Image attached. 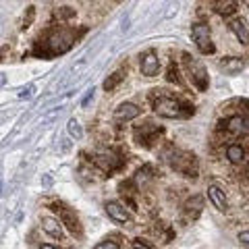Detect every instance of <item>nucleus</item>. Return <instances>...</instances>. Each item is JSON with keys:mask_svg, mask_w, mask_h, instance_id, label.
<instances>
[{"mask_svg": "<svg viewBox=\"0 0 249 249\" xmlns=\"http://www.w3.org/2000/svg\"><path fill=\"white\" fill-rule=\"evenodd\" d=\"M67 131H69V135H71L73 139H83V127L75 119H71L67 123Z\"/></svg>", "mask_w": 249, "mask_h": 249, "instance_id": "2eb2a0df", "label": "nucleus"}, {"mask_svg": "<svg viewBox=\"0 0 249 249\" xmlns=\"http://www.w3.org/2000/svg\"><path fill=\"white\" fill-rule=\"evenodd\" d=\"M121 79H123V69H121V71H116V73H112L110 77H108L106 83H104V89H106V91H110V89L114 88V85H119V83H121Z\"/></svg>", "mask_w": 249, "mask_h": 249, "instance_id": "f3484780", "label": "nucleus"}, {"mask_svg": "<svg viewBox=\"0 0 249 249\" xmlns=\"http://www.w3.org/2000/svg\"><path fill=\"white\" fill-rule=\"evenodd\" d=\"M42 183H44V187H52V177H48V175H44V178H42Z\"/></svg>", "mask_w": 249, "mask_h": 249, "instance_id": "5701e85b", "label": "nucleus"}, {"mask_svg": "<svg viewBox=\"0 0 249 249\" xmlns=\"http://www.w3.org/2000/svg\"><path fill=\"white\" fill-rule=\"evenodd\" d=\"M93 93H96V88H89V89H88V93H85V98L81 100V106H83V108H85V106H89L91 98H93Z\"/></svg>", "mask_w": 249, "mask_h": 249, "instance_id": "aec40b11", "label": "nucleus"}, {"mask_svg": "<svg viewBox=\"0 0 249 249\" xmlns=\"http://www.w3.org/2000/svg\"><path fill=\"white\" fill-rule=\"evenodd\" d=\"M220 67H222V71H227V73H239V71H243L245 60L241 58V56H235V58L227 56V58H222Z\"/></svg>", "mask_w": 249, "mask_h": 249, "instance_id": "9b49d317", "label": "nucleus"}, {"mask_svg": "<svg viewBox=\"0 0 249 249\" xmlns=\"http://www.w3.org/2000/svg\"><path fill=\"white\" fill-rule=\"evenodd\" d=\"M106 214L110 216L112 220H116V222H129L131 220L129 212L119 204V201H108V204H106Z\"/></svg>", "mask_w": 249, "mask_h": 249, "instance_id": "6e6552de", "label": "nucleus"}, {"mask_svg": "<svg viewBox=\"0 0 249 249\" xmlns=\"http://www.w3.org/2000/svg\"><path fill=\"white\" fill-rule=\"evenodd\" d=\"M227 158H229L231 162H235V164H237V162H241V160L245 158V150H243L241 145L232 143V145H229V147H227Z\"/></svg>", "mask_w": 249, "mask_h": 249, "instance_id": "4468645a", "label": "nucleus"}, {"mask_svg": "<svg viewBox=\"0 0 249 249\" xmlns=\"http://www.w3.org/2000/svg\"><path fill=\"white\" fill-rule=\"evenodd\" d=\"M191 37H193V42H196V46L199 48V52H204V54L214 52V42H212V36H210V27L206 25V23L193 25Z\"/></svg>", "mask_w": 249, "mask_h": 249, "instance_id": "7ed1b4c3", "label": "nucleus"}, {"mask_svg": "<svg viewBox=\"0 0 249 249\" xmlns=\"http://www.w3.org/2000/svg\"><path fill=\"white\" fill-rule=\"evenodd\" d=\"M62 220H65L67 224V229L73 232V235L77 237H81V229H79V220H77V214L73 212L71 208H67V210H62Z\"/></svg>", "mask_w": 249, "mask_h": 249, "instance_id": "9d476101", "label": "nucleus"}, {"mask_svg": "<svg viewBox=\"0 0 249 249\" xmlns=\"http://www.w3.org/2000/svg\"><path fill=\"white\" fill-rule=\"evenodd\" d=\"M44 231L48 232L50 237H54V239H60V237H62L60 224H58L56 220H52V218H46V220H44Z\"/></svg>", "mask_w": 249, "mask_h": 249, "instance_id": "ddd939ff", "label": "nucleus"}, {"mask_svg": "<svg viewBox=\"0 0 249 249\" xmlns=\"http://www.w3.org/2000/svg\"><path fill=\"white\" fill-rule=\"evenodd\" d=\"M154 110L160 116H164V119H181L183 116V106L175 98H156Z\"/></svg>", "mask_w": 249, "mask_h": 249, "instance_id": "f03ea898", "label": "nucleus"}, {"mask_svg": "<svg viewBox=\"0 0 249 249\" xmlns=\"http://www.w3.org/2000/svg\"><path fill=\"white\" fill-rule=\"evenodd\" d=\"M36 91H37V88H36L34 83H31V85H25V88H23V89L17 93V98H19V100H29V98H34V96H36Z\"/></svg>", "mask_w": 249, "mask_h": 249, "instance_id": "a211bd4d", "label": "nucleus"}, {"mask_svg": "<svg viewBox=\"0 0 249 249\" xmlns=\"http://www.w3.org/2000/svg\"><path fill=\"white\" fill-rule=\"evenodd\" d=\"M201 206H204L201 196H193L185 201V212H189V218H197L201 214Z\"/></svg>", "mask_w": 249, "mask_h": 249, "instance_id": "f8f14e48", "label": "nucleus"}, {"mask_svg": "<svg viewBox=\"0 0 249 249\" xmlns=\"http://www.w3.org/2000/svg\"><path fill=\"white\" fill-rule=\"evenodd\" d=\"M139 67H142V73L147 75V77L158 75V71H160V62H158V56H156V52H154V50L143 52V54H142V62H139Z\"/></svg>", "mask_w": 249, "mask_h": 249, "instance_id": "39448f33", "label": "nucleus"}, {"mask_svg": "<svg viewBox=\"0 0 249 249\" xmlns=\"http://www.w3.org/2000/svg\"><path fill=\"white\" fill-rule=\"evenodd\" d=\"M208 197L214 204V208H218L220 212H227V193L222 191V187L210 185L208 187Z\"/></svg>", "mask_w": 249, "mask_h": 249, "instance_id": "423d86ee", "label": "nucleus"}, {"mask_svg": "<svg viewBox=\"0 0 249 249\" xmlns=\"http://www.w3.org/2000/svg\"><path fill=\"white\" fill-rule=\"evenodd\" d=\"M40 249H58V247H54V245H42Z\"/></svg>", "mask_w": 249, "mask_h": 249, "instance_id": "393cba45", "label": "nucleus"}, {"mask_svg": "<svg viewBox=\"0 0 249 249\" xmlns=\"http://www.w3.org/2000/svg\"><path fill=\"white\" fill-rule=\"evenodd\" d=\"M183 62L187 67V73L191 75V79L196 81V85L199 89H206L208 88V73H206V67L204 62H199L197 58H193L189 52L183 54Z\"/></svg>", "mask_w": 249, "mask_h": 249, "instance_id": "f257e3e1", "label": "nucleus"}, {"mask_svg": "<svg viewBox=\"0 0 249 249\" xmlns=\"http://www.w3.org/2000/svg\"><path fill=\"white\" fill-rule=\"evenodd\" d=\"M4 83H6V75H4V73H0V88H2Z\"/></svg>", "mask_w": 249, "mask_h": 249, "instance_id": "b1692460", "label": "nucleus"}, {"mask_svg": "<svg viewBox=\"0 0 249 249\" xmlns=\"http://www.w3.org/2000/svg\"><path fill=\"white\" fill-rule=\"evenodd\" d=\"M93 249H119V243L116 241H102V243H98Z\"/></svg>", "mask_w": 249, "mask_h": 249, "instance_id": "6ab92c4d", "label": "nucleus"}, {"mask_svg": "<svg viewBox=\"0 0 249 249\" xmlns=\"http://www.w3.org/2000/svg\"><path fill=\"white\" fill-rule=\"evenodd\" d=\"M231 29H232V34L237 36V40L243 44V46H249V29L245 25V21L243 19H232L231 21Z\"/></svg>", "mask_w": 249, "mask_h": 249, "instance_id": "1a4fd4ad", "label": "nucleus"}, {"mask_svg": "<svg viewBox=\"0 0 249 249\" xmlns=\"http://www.w3.org/2000/svg\"><path fill=\"white\" fill-rule=\"evenodd\" d=\"M139 114H142V110H139L137 104H133V102H123L114 110V121L116 123H129V121L137 119Z\"/></svg>", "mask_w": 249, "mask_h": 249, "instance_id": "20e7f679", "label": "nucleus"}, {"mask_svg": "<svg viewBox=\"0 0 249 249\" xmlns=\"http://www.w3.org/2000/svg\"><path fill=\"white\" fill-rule=\"evenodd\" d=\"M0 193H2V181H0Z\"/></svg>", "mask_w": 249, "mask_h": 249, "instance_id": "a878e982", "label": "nucleus"}, {"mask_svg": "<svg viewBox=\"0 0 249 249\" xmlns=\"http://www.w3.org/2000/svg\"><path fill=\"white\" fill-rule=\"evenodd\" d=\"M214 9L216 13H220V15H231V13H235L237 11V2H216L214 4Z\"/></svg>", "mask_w": 249, "mask_h": 249, "instance_id": "dca6fc26", "label": "nucleus"}, {"mask_svg": "<svg viewBox=\"0 0 249 249\" xmlns=\"http://www.w3.org/2000/svg\"><path fill=\"white\" fill-rule=\"evenodd\" d=\"M133 249H152V247L147 245L143 239H135V241H133Z\"/></svg>", "mask_w": 249, "mask_h": 249, "instance_id": "412c9836", "label": "nucleus"}, {"mask_svg": "<svg viewBox=\"0 0 249 249\" xmlns=\"http://www.w3.org/2000/svg\"><path fill=\"white\" fill-rule=\"evenodd\" d=\"M229 133L232 135H249V119H243V116H232L227 123Z\"/></svg>", "mask_w": 249, "mask_h": 249, "instance_id": "0eeeda50", "label": "nucleus"}, {"mask_svg": "<svg viewBox=\"0 0 249 249\" xmlns=\"http://www.w3.org/2000/svg\"><path fill=\"white\" fill-rule=\"evenodd\" d=\"M239 241H241L243 245H249V231H241V232H239Z\"/></svg>", "mask_w": 249, "mask_h": 249, "instance_id": "4be33fe9", "label": "nucleus"}]
</instances>
